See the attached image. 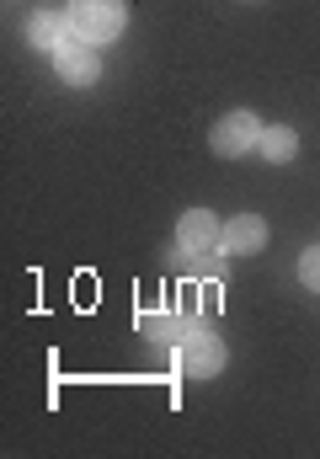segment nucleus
I'll return each mask as SVG.
<instances>
[{
  "instance_id": "nucleus-8",
  "label": "nucleus",
  "mask_w": 320,
  "mask_h": 459,
  "mask_svg": "<svg viewBox=\"0 0 320 459\" xmlns=\"http://www.w3.org/2000/svg\"><path fill=\"white\" fill-rule=\"evenodd\" d=\"M272 166H289L294 155H299V134L294 128H283V123H272V128H262V144H256Z\"/></svg>"
},
{
  "instance_id": "nucleus-6",
  "label": "nucleus",
  "mask_w": 320,
  "mask_h": 459,
  "mask_svg": "<svg viewBox=\"0 0 320 459\" xmlns=\"http://www.w3.org/2000/svg\"><path fill=\"white\" fill-rule=\"evenodd\" d=\"M59 75H65V86H97V75H102L97 48H91V43H70V48L59 54Z\"/></svg>"
},
{
  "instance_id": "nucleus-9",
  "label": "nucleus",
  "mask_w": 320,
  "mask_h": 459,
  "mask_svg": "<svg viewBox=\"0 0 320 459\" xmlns=\"http://www.w3.org/2000/svg\"><path fill=\"white\" fill-rule=\"evenodd\" d=\"M139 326H144V337H155V342H166V347H177L193 332L182 316H139Z\"/></svg>"
},
{
  "instance_id": "nucleus-2",
  "label": "nucleus",
  "mask_w": 320,
  "mask_h": 459,
  "mask_svg": "<svg viewBox=\"0 0 320 459\" xmlns=\"http://www.w3.org/2000/svg\"><path fill=\"white\" fill-rule=\"evenodd\" d=\"M70 22H75L81 43L102 48L123 32V0H70Z\"/></svg>"
},
{
  "instance_id": "nucleus-1",
  "label": "nucleus",
  "mask_w": 320,
  "mask_h": 459,
  "mask_svg": "<svg viewBox=\"0 0 320 459\" xmlns=\"http://www.w3.org/2000/svg\"><path fill=\"white\" fill-rule=\"evenodd\" d=\"M256 144H262V117L246 113V108L224 113L219 123H213V134H209V150L219 155V160H240V155H251Z\"/></svg>"
},
{
  "instance_id": "nucleus-4",
  "label": "nucleus",
  "mask_w": 320,
  "mask_h": 459,
  "mask_svg": "<svg viewBox=\"0 0 320 459\" xmlns=\"http://www.w3.org/2000/svg\"><path fill=\"white\" fill-rule=\"evenodd\" d=\"M177 240H182V256H213V251H224V225L209 209H193V214H182Z\"/></svg>"
},
{
  "instance_id": "nucleus-10",
  "label": "nucleus",
  "mask_w": 320,
  "mask_h": 459,
  "mask_svg": "<svg viewBox=\"0 0 320 459\" xmlns=\"http://www.w3.org/2000/svg\"><path fill=\"white\" fill-rule=\"evenodd\" d=\"M299 278H305L310 294H320V246H310V251L299 256Z\"/></svg>"
},
{
  "instance_id": "nucleus-3",
  "label": "nucleus",
  "mask_w": 320,
  "mask_h": 459,
  "mask_svg": "<svg viewBox=\"0 0 320 459\" xmlns=\"http://www.w3.org/2000/svg\"><path fill=\"white\" fill-rule=\"evenodd\" d=\"M224 368V342L213 337V332H187L182 342H177V374H187V379H213Z\"/></svg>"
},
{
  "instance_id": "nucleus-5",
  "label": "nucleus",
  "mask_w": 320,
  "mask_h": 459,
  "mask_svg": "<svg viewBox=\"0 0 320 459\" xmlns=\"http://www.w3.org/2000/svg\"><path fill=\"white\" fill-rule=\"evenodd\" d=\"M27 38H32V48H43V54H65L70 43H81V32H75V22L70 16H59V11H38L32 22H27Z\"/></svg>"
},
{
  "instance_id": "nucleus-7",
  "label": "nucleus",
  "mask_w": 320,
  "mask_h": 459,
  "mask_svg": "<svg viewBox=\"0 0 320 459\" xmlns=\"http://www.w3.org/2000/svg\"><path fill=\"white\" fill-rule=\"evenodd\" d=\"M262 246H267V225H262L256 214H235V220L224 225V251L251 256V251H262Z\"/></svg>"
}]
</instances>
